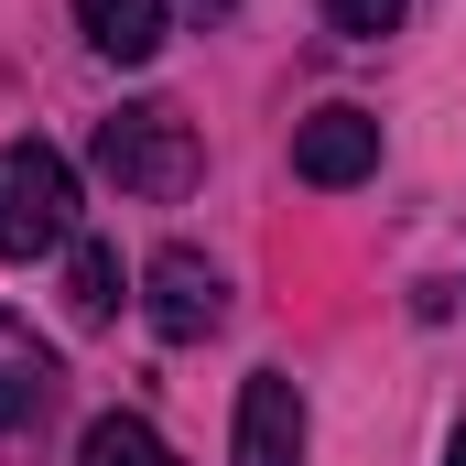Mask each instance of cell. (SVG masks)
Returning <instances> with one entry per match:
<instances>
[{
	"label": "cell",
	"instance_id": "cell-1",
	"mask_svg": "<svg viewBox=\"0 0 466 466\" xmlns=\"http://www.w3.org/2000/svg\"><path fill=\"white\" fill-rule=\"evenodd\" d=\"M98 174H109L119 196H152V207H174L196 174H207V141H196V119L163 109V98H141V109H119L98 130Z\"/></svg>",
	"mask_w": 466,
	"mask_h": 466
},
{
	"label": "cell",
	"instance_id": "cell-6",
	"mask_svg": "<svg viewBox=\"0 0 466 466\" xmlns=\"http://www.w3.org/2000/svg\"><path fill=\"white\" fill-rule=\"evenodd\" d=\"M44 401H55V348L22 315H0V434H22Z\"/></svg>",
	"mask_w": 466,
	"mask_h": 466
},
{
	"label": "cell",
	"instance_id": "cell-11",
	"mask_svg": "<svg viewBox=\"0 0 466 466\" xmlns=\"http://www.w3.org/2000/svg\"><path fill=\"white\" fill-rule=\"evenodd\" d=\"M445 466H466V423H456V445H445Z\"/></svg>",
	"mask_w": 466,
	"mask_h": 466
},
{
	"label": "cell",
	"instance_id": "cell-7",
	"mask_svg": "<svg viewBox=\"0 0 466 466\" xmlns=\"http://www.w3.org/2000/svg\"><path fill=\"white\" fill-rule=\"evenodd\" d=\"M76 22H87V44L109 66H152L163 55V0H76Z\"/></svg>",
	"mask_w": 466,
	"mask_h": 466
},
{
	"label": "cell",
	"instance_id": "cell-3",
	"mask_svg": "<svg viewBox=\"0 0 466 466\" xmlns=\"http://www.w3.org/2000/svg\"><path fill=\"white\" fill-rule=\"evenodd\" d=\"M141 315H152V337H174V348L218 337V315H228L218 260H207V249H163V260L141 271Z\"/></svg>",
	"mask_w": 466,
	"mask_h": 466
},
{
	"label": "cell",
	"instance_id": "cell-10",
	"mask_svg": "<svg viewBox=\"0 0 466 466\" xmlns=\"http://www.w3.org/2000/svg\"><path fill=\"white\" fill-rule=\"evenodd\" d=\"M401 11H412V0H326V22H337V33H358V44L401 33Z\"/></svg>",
	"mask_w": 466,
	"mask_h": 466
},
{
	"label": "cell",
	"instance_id": "cell-8",
	"mask_svg": "<svg viewBox=\"0 0 466 466\" xmlns=\"http://www.w3.org/2000/svg\"><path fill=\"white\" fill-rule=\"evenodd\" d=\"M66 315L76 326H109L119 315V249L109 238H66Z\"/></svg>",
	"mask_w": 466,
	"mask_h": 466
},
{
	"label": "cell",
	"instance_id": "cell-2",
	"mask_svg": "<svg viewBox=\"0 0 466 466\" xmlns=\"http://www.w3.org/2000/svg\"><path fill=\"white\" fill-rule=\"evenodd\" d=\"M76 238V163L55 141H0V260H44Z\"/></svg>",
	"mask_w": 466,
	"mask_h": 466
},
{
	"label": "cell",
	"instance_id": "cell-9",
	"mask_svg": "<svg viewBox=\"0 0 466 466\" xmlns=\"http://www.w3.org/2000/svg\"><path fill=\"white\" fill-rule=\"evenodd\" d=\"M76 466H174V445H163L141 412H98V423L76 434Z\"/></svg>",
	"mask_w": 466,
	"mask_h": 466
},
{
	"label": "cell",
	"instance_id": "cell-5",
	"mask_svg": "<svg viewBox=\"0 0 466 466\" xmlns=\"http://www.w3.org/2000/svg\"><path fill=\"white\" fill-rule=\"evenodd\" d=\"M238 466H304V390L282 369H249L238 390Z\"/></svg>",
	"mask_w": 466,
	"mask_h": 466
},
{
	"label": "cell",
	"instance_id": "cell-4",
	"mask_svg": "<svg viewBox=\"0 0 466 466\" xmlns=\"http://www.w3.org/2000/svg\"><path fill=\"white\" fill-rule=\"evenodd\" d=\"M293 174H304V185H326V196H337V185H369V174H380V119L348 109V98H337V109H315L304 130H293Z\"/></svg>",
	"mask_w": 466,
	"mask_h": 466
}]
</instances>
